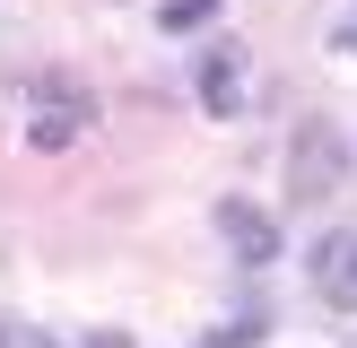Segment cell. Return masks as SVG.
<instances>
[{
	"instance_id": "6da1fadb",
	"label": "cell",
	"mask_w": 357,
	"mask_h": 348,
	"mask_svg": "<svg viewBox=\"0 0 357 348\" xmlns=\"http://www.w3.org/2000/svg\"><path fill=\"white\" fill-rule=\"evenodd\" d=\"M340 183H349L340 131H331V122H296V139H288V200L296 209H323Z\"/></svg>"
},
{
	"instance_id": "3957f363",
	"label": "cell",
	"mask_w": 357,
	"mask_h": 348,
	"mask_svg": "<svg viewBox=\"0 0 357 348\" xmlns=\"http://www.w3.org/2000/svg\"><path fill=\"white\" fill-rule=\"evenodd\" d=\"M218 235H227V244H236V261H244V270H261V261H271V253H279V226H271V218H261V209H253V200H218Z\"/></svg>"
},
{
	"instance_id": "52a82bcc",
	"label": "cell",
	"mask_w": 357,
	"mask_h": 348,
	"mask_svg": "<svg viewBox=\"0 0 357 348\" xmlns=\"http://www.w3.org/2000/svg\"><path fill=\"white\" fill-rule=\"evenodd\" d=\"M0 348H9V331H0Z\"/></svg>"
},
{
	"instance_id": "277c9868",
	"label": "cell",
	"mask_w": 357,
	"mask_h": 348,
	"mask_svg": "<svg viewBox=\"0 0 357 348\" xmlns=\"http://www.w3.org/2000/svg\"><path fill=\"white\" fill-rule=\"evenodd\" d=\"M87 122H96V104H87V96H61V104H44V113L26 122V148L61 157V148H79V139H87Z\"/></svg>"
},
{
	"instance_id": "5b68a950",
	"label": "cell",
	"mask_w": 357,
	"mask_h": 348,
	"mask_svg": "<svg viewBox=\"0 0 357 348\" xmlns=\"http://www.w3.org/2000/svg\"><path fill=\"white\" fill-rule=\"evenodd\" d=\"M201 104H209V113H236V104H244V52L236 44H218L201 61Z\"/></svg>"
},
{
	"instance_id": "7a4b0ae2",
	"label": "cell",
	"mask_w": 357,
	"mask_h": 348,
	"mask_svg": "<svg viewBox=\"0 0 357 348\" xmlns=\"http://www.w3.org/2000/svg\"><path fill=\"white\" fill-rule=\"evenodd\" d=\"M314 296L323 305H340V313H357V226H331V235H314Z\"/></svg>"
},
{
	"instance_id": "8992f818",
	"label": "cell",
	"mask_w": 357,
	"mask_h": 348,
	"mask_svg": "<svg viewBox=\"0 0 357 348\" xmlns=\"http://www.w3.org/2000/svg\"><path fill=\"white\" fill-rule=\"evenodd\" d=\"M209 17H218V0H166L157 26H166V35H192V26H209Z\"/></svg>"
}]
</instances>
